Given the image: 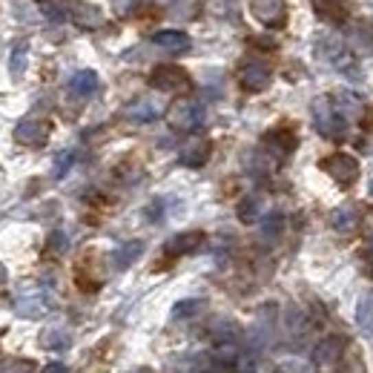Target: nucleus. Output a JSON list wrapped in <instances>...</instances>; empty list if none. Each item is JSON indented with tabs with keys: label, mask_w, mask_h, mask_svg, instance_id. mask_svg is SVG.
I'll use <instances>...</instances> for the list:
<instances>
[{
	"label": "nucleus",
	"mask_w": 373,
	"mask_h": 373,
	"mask_svg": "<svg viewBox=\"0 0 373 373\" xmlns=\"http://www.w3.org/2000/svg\"><path fill=\"white\" fill-rule=\"evenodd\" d=\"M313 124L316 129L324 135V138H342L345 129H348V118L342 115V112L336 109V104L330 98H324V95H319V98L313 101Z\"/></svg>",
	"instance_id": "nucleus-1"
},
{
	"label": "nucleus",
	"mask_w": 373,
	"mask_h": 373,
	"mask_svg": "<svg viewBox=\"0 0 373 373\" xmlns=\"http://www.w3.org/2000/svg\"><path fill=\"white\" fill-rule=\"evenodd\" d=\"M150 84L161 92H187L190 89V75L175 67V63H161V67L152 69Z\"/></svg>",
	"instance_id": "nucleus-2"
},
{
	"label": "nucleus",
	"mask_w": 373,
	"mask_h": 373,
	"mask_svg": "<svg viewBox=\"0 0 373 373\" xmlns=\"http://www.w3.org/2000/svg\"><path fill=\"white\" fill-rule=\"evenodd\" d=\"M321 170L328 172L336 184H353L356 178H359V161H356L353 155H345V152H333L330 158H324L321 161Z\"/></svg>",
	"instance_id": "nucleus-3"
},
{
	"label": "nucleus",
	"mask_w": 373,
	"mask_h": 373,
	"mask_svg": "<svg viewBox=\"0 0 373 373\" xmlns=\"http://www.w3.org/2000/svg\"><path fill=\"white\" fill-rule=\"evenodd\" d=\"M49 133H52V126L46 121L26 118V121L18 124V129H14V138H18V144H23V147L38 150V147H43V144L49 141Z\"/></svg>",
	"instance_id": "nucleus-4"
},
{
	"label": "nucleus",
	"mask_w": 373,
	"mask_h": 373,
	"mask_svg": "<svg viewBox=\"0 0 373 373\" xmlns=\"http://www.w3.org/2000/svg\"><path fill=\"white\" fill-rule=\"evenodd\" d=\"M204 118V109L196 104V101H178L172 109H170V126L178 129V133H190L196 129Z\"/></svg>",
	"instance_id": "nucleus-5"
},
{
	"label": "nucleus",
	"mask_w": 373,
	"mask_h": 373,
	"mask_svg": "<svg viewBox=\"0 0 373 373\" xmlns=\"http://www.w3.org/2000/svg\"><path fill=\"white\" fill-rule=\"evenodd\" d=\"M253 14L262 21L267 29H282L287 21V12L282 0H253Z\"/></svg>",
	"instance_id": "nucleus-6"
},
{
	"label": "nucleus",
	"mask_w": 373,
	"mask_h": 373,
	"mask_svg": "<svg viewBox=\"0 0 373 373\" xmlns=\"http://www.w3.org/2000/svg\"><path fill=\"white\" fill-rule=\"evenodd\" d=\"M238 84L245 87L247 92H262V89H267V87H270V67H264V63H258V60L245 63V67H241V72H238Z\"/></svg>",
	"instance_id": "nucleus-7"
},
{
	"label": "nucleus",
	"mask_w": 373,
	"mask_h": 373,
	"mask_svg": "<svg viewBox=\"0 0 373 373\" xmlns=\"http://www.w3.org/2000/svg\"><path fill=\"white\" fill-rule=\"evenodd\" d=\"M316 52L330 63V67H339V69H350V55L345 52V43L339 41V38H321L316 43Z\"/></svg>",
	"instance_id": "nucleus-8"
},
{
	"label": "nucleus",
	"mask_w": 373,
	"mask_h": 373,
	"mask_svg": "<svg viewBox=\"0 0 373 373\" xmlns=\"http://www.w3.org/2000/svg\"><path fill=\"white\" fill-rule=\"evenodd\" d=\"M262 144H264V150L267 152H273L275 158H287L290 152H293L296 150V135L293 133H290V129H273V133H267L264 138H262Z\"/></svg>",
	"instance_id": "nucleus-9"
},
{
	"label": "nucleus",
	"mask_w": 373,
	"mask_h": 373,
	"mask_svg": "<svg viewBox=\"0 0 373 373\" xmlns=\"http://www.w3.org/2000/svg\"><path fill=\"white\" fill-rule=\"evenodd\" d=\"M201 241H204V233H199V230H192V233H178L175 238H170L167 245H164V256H170V258L187 256V253H192V250H199Z\"/></svg>",
	"instance_id": "nucleus-10"
},
{
	"label": "nucleus",
	"mask_w": 373,
	"mask_h": 373,
	"mask_svg": "<svg viewBox=\"0 0 373 373\" xmlns=\"http://www.w3.org/2000/svg\"><path fill=\"white\" fill-rule=\"evenodd\" d=\"M210 152H213V144H210L207 138H192L181 150V164L184 167H204Z\"/></svg>",
	"instance_id": "nucleus-11"
},
{
	"label": "nucleus",
	"mask_w": 373,
	"mask_h": 373,
	"mask_svg": "<svg viewBox=\"0 0 373 373\" xmlns=\"http://www.w3.org/2000/svg\"><path fill=\"white\" fill-rule=\"evenodd\" d=\"M72 21H75V26H80V29H101L104 26V12L98 9V6H92V3H75V9H72Z\"/></svg>",
	"instance_id": "nucleus-12"
},
{
	"label": "nucleus",
	"mask_w": 373,
	"mask_h": 373,
	"mask_svg": "<svg viewBox=\"0 0 373 373\" xmlns=\"http://www.w3.org/2000/svg\"><path fill=\"white\" fill-rule=\"evenodd\" d=\"M152 41H155V46H161V49H167V52H172V55L190 49V38L184 35V32H178V29H164V32H158Z\"/></svg>",
	"instance_id": "nucleus-13"
},
{
	"label": "nucleus",
	"mask_w": 373,
	"mask_h": 373,
	"mask_svg": "<svg viewBox=\"0 0 373 373\" xmlns=\"http://www.w3.org/2000/svg\"><path fill=\"white\" fill-rule=\"evenodd\" d=\"M69 89H72V95H78V98H89V95L98 92V75H95L92 69H80V72L72 75Z\"/></svg>",
	"instance_id": "nucleus-14"
},
{
	"label": "nucleus",
	"mask_w": 373,
	"mask_h": 373,
	"mask_svg": "<svg viewBox=\"0 0 373 373\" xmlns=\"http://www.w3.org/2000/svg\"><path fill=\"white\" fill-rule=\"evenodd\" d=\"M350 46H353V52L356 55H370L373 52V29L368 23H356L350 29V35H348Z\"/></svg>",
	"instance_id": "nucleus-15"
},
{
	"label": "nucleus",
	"mask_w": 373,
	"mask_h": 373,
	"mask_svg": "<svg viewBox=\"0 0 373 373\" xmlns=\"http://www.w3.org/2000/svg\"><path fill=\"white\" fill-rule=\"evenodd\" d=\"M75 3L78 0H38V9L49 21H67V18H72Z\"/></svg>",
	"instance_id": "nucleus-16"
},
{
	"label": "nucleus",
	"mask_w": 373,
	"mask_h": 373,
	"mask_svg": "<svg viewBox=\"0 0 373 373\" xmlns=\"http://www.w3.org/2000/svg\"><path fill=\"white\" fill-rule=\"evenodd\" d=\"M124 115L129 118V121H135V124H147V121H155L158 115H161V106L155 104V101H135L133 106H126V112Z\"/></svg>",
	"instance_id": "nucleus-17"
},
{
	"label": "nucleus",
	"mask_w": 373,
	"mask_h": 373,
	"mask_svg": "<svg viewBox=\"0 0 373 373\" xmlns=\"http://www.w3.org/2000/svg\"><path fill=\"white\" fill-rule=\"evenodd\" d=\"M342 348H345V339H342V336H330V339H324V342L316 348V362H319V365L336 362V356L342 353Z\"/></svg>",
	"instance_id": "nucleus-18"
},
{
	"label": "nucleus",
	"mask_w": 373,
	"mask_h": 373,
	"mask_svg": "<svg viewBox=\"0 0 373 373\" xmlns=\"http://www.w3.org/2000/svg\"><path fill=\"white\" fill-rule=\"evenodd\" d=\"M359 221V210H356L353 204H342L336 210V213L330 216V224L336 227V230H350V227Z\"/></svg>",
	"instance_id": "nucleus-19"
},
{
	"label": "nucleus",
	"mask_w": 373,
	"mask_h": 373,
	"mask_svg": "<svg viewBox=\"0 0 373 373\" xmlns=\"http://www.w3.org/2000/svg\"><path fill=\"white\" fill-rule=\"evenodd\" d=\"M310 3H313V9L321 14V18L336 21V18H342V14H345L348 0H310Z\"/></svg>",
	"instance_id": "nucleus-20"
},
{
	"label": "nucleus",
	"mask_w": 373,
	"mask_h": 373,
	"mask_svg": "<svg viewBox=\"0 0 373 373\" xmlns=\"http://www.w3.org/2000/svg\"><path fill=\"white\" fill-rule=\"evenodd\" d=\"M356 321H359V328L373 333V296H362L359 304H356Z\"/></svg>",
	"instance_id": "nucleus-21"
},
{
	"label": "nucleus",
	"mask_w": 373,
	"mask_h": 373,
	"mask_svg": "<svg viewBox=\"0 0 373 373\" xmlns=\"http://www.w3.org/2000/svg\"><path fill=\"white\" fill-rule=\"evenodd\" d=\"M336 109L342 112L345 118H353V115H359V98H356L353 92H336Z\"/></svg>",
	"instance_id": "nucleus-22"
},
{
	"label": "nucleus",
	"mask_w": 373,
	"mask_h": 373,
	"mask_svg": "<svg viewBox=\"0 0 373 373\" xmlns=\"http://www.w3.org/2000/svg\"><path fill=\"white\" fill-rule=\"evenodd\" d=\"M141 253H144V245H141V241H129V245H124V247L115 253V264H118V267H129Z\"/></svg>",
	"instance_id": "nucleus-23"
},
{
	"label": "nucleus",
	"mask_w": 373,
	"mask_h": 373,
	"mask_svg": "<svg viewBox=\"0 0 373 373\" xmlns=\"http://www.w3.org/2000/svg\"><path fill=\"white\" fill-rule=\"evenodd\" d=\"M23 69H26V43H18V46L12 49V58H9V72H12L14 78H21Z\"/></svg>",
	"instance_id": "nucleus-24"
},
{
	"label": "nucleus",
	"mask_w": 373,
	"mask_h": 373,
	"mask_svg": "<svg viewBox=\"0 0 373 373\" xmlns=\"http://www.w3.org/2000/svg\"><path fill=\"white\" fill-rule=\"evenodd\" d=\"M258 213H262V204H258V199H245L238 207V218L245 224H253L258 218Z\"/></svg>",
	"instance_id": "nucleus-25"
},
{
	"label": "nucleus",
	"mask_w": 373,
	"mask_h": 373,
	"mask_svg": "<svg viewBox=\"0 0 373 373\" xmlns=\"http://www.w3.org/2000/svg\"><path fill=\"white\" fill-rule=\"evenodd\" d=\"M69 164H72V152H63V155H58V161H55V175H58V178H60V175H67Z\"/></svg>",
	"instance_id": "nucleus-26"
},
{
	"label": "nucleus",
	"mask_w": 373,
	"mask_h": 373,
	"mask_svg": "<svg viewBox=\"0 0 373 373\" xmlns=\"http://www.w3.org/2000/svg\"><path fill=\"white\" fill-rule=\"evenodd\" d=\"M49 250L52 253H63V250H67V236H63V233H52L49 236Z\"/></svg>",
	"instance_id": "nucleus-27"
},
{
	"label": "nucleus",
	"mask_w": 373,
	"mask_h": 373,
	"mask_svg": "<svg viewBox=\"0 0 373 373\" xmlns=\"http://www.w3.org/2000/svg\"><path fill=\"white\" fill-rule=\"evenodd\" d=\"M115 6H118V14H129L133 12V0H115Z\"/></svg>",
	"instance_id": "nucleus-28"
},
{
	"label": "nucleus",
	"mask_w": 373,
	"mask_h": 373,
	"mask_svg": "<svg viewBox=\"0 0 373 373\" xmlns=\"http://www.w3.org/2000/svg\"><path fill=\"white\" fill-rule=\"evenodd\" d=\"M362 124H365L368 129H373V112H368V118H362Z\"/></svg>",
	"instance_id": "nucleus-29"
},
{
	"label": "nucleus",
	"mask_w": 373,
	"mask_h": 373,
	"mask_svg": "<svg viewBox=\"0 0 373 373\" xmlns=\"http://www.w3.org/2000/svg\"><path fill=\"white\" fill-rule=\"evenodd\" d=\"M368 190H370V196H373V178H370V187Z\"/></svg>",
	"instance_id": "nucleus-30"
},
{
	"label": "nucleus",
	"mask_w": 373,
	"mask_h": 373,
	"mask_svg": "<svg viewBox=\"0 0 373 373\" xmlns=\"http://www.w3.org/2000/svg\"><path fill=\"white\" fill-rule=\"evenodd\" d=\"M0 282H3V267H0Z\"/></svg>",
	"instance_id": "nucleus-31"
}]
</instances>
